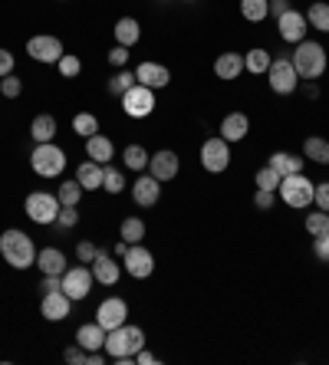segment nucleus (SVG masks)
<instances>
[{
    "mask_svg": "<svg viewBox=\"0 0 329 365\" xmlns=\"http://www.w3.org/2000/svg\"><path fill=\"white\" fill-rule=\"evenodd\" d=\"M0 257H4L14 270H26V267L36 264V247H33V240L26 237L24 230L10 227V230L0 234Z\"/></svg>",
    "mask_w": 329,
    "mask_h": 365,
    "instance_id": "nucleus-1",
    "label": "nucleus"
},
{
    "mask_svg": "<svg viewBox=\"0 0 329 365\" xmlns=\"http://www.w3.org/2000/svg\"><path fill=\"white\" fill-rule=\"evenodd\" d=\"M139 349H145V332L132 323H122L105 332V352L109 359H132Z\"/></svg>",
    "mask_w": 329,
    "mask_h": 365,
    "instance_id": "nucleus-2",
    "label": "nucleus"
},
{
    "mask_svg": "<svg viewBox=\"0 0 329 365\" xmlns=\"http://www.w3.org/2000/svg\"><path fill=\"white\" fill-rule=\"evenodd\" d=\"M290 63H293L300 79H320L323 73H326V50L313 40H300L296 43V53L290 56Z\"/></svg>",
    "mask_w": 329,
    "mask_h": 365,
    "instance_id": "nucleus-3",
    "label": "nucleus"
},
{
    "mask_svg": "<svg viewBox=\"0 0 329 365\" xmlns=\"http://www.w3.org/2000/svg\"><path fill=\"white\" fill-rule=\"evenodd\" d=\"M30 168H33L40 178H60V171L66 168V152L53 142L36 145L33 155H30Z\"/></svg>",
    "mask_w": 329,
    "mask_h": 365,
    "instance_id": "nucleus-4",
    "label": "nucleus"
},
{
    "mask_svg": "<svg viewBox=\"0 0 329 365\" xmlns=\"http://www.w3.org/2000/svg\"><path fill=\"white\" fill-rule=\"evenodd\" d=\"M280 195H283V201L290 207H310L313 195H316V185L306 178L303 171L300 175H286V178H280Z\"/></svg>",
    "mask_w": 329,
    "mask_h": 365,
    "instance_id": "nucleus-5",
    "label": "nucleus"
},
{
    "mask_svg": "<svg viewBox=\"0 0 329 365\" xmlns=\"http://www.w3.org/2000/svg\"><path fill=\"white\" fill-rule=\"evenodd\" d=\"M26 217L36 224H56V214H60V197L56 195H46V191H33V195L26 197Z\"/></svg>",
    "mask_w": 329,
    "mask_h": 365,
    "instance_id": "nucleus-6",
    "label": "nucleus"
},
{
    "mask_svg": "<svg viewBox=\"0 0 329 365\" xmlns=\"http://www.w3.org/2000/svg\"><path fill=\"white\" fill-rule=\"evenodd\" d=\"M267 76H270V89H273L277 96H290V93H296V86H300V76H296L293 63L286 60V56L270 60Z\"/></svg>",
    "mask_w": 329,
    "mask_h": 365,
    "instance_id": "nucleus-7",
    "label": "nucleus"
},
{
    "mask_svg": "<svg viewBox=\"0 0 329 365\" xmlns=\"http://www.w3.org/2000/svg\"><path fill=\"white\" fill-rule=\"evenodd\" d=\"M122 109H125V115H132V119H145V115H152V112H155V89L135 83L129 93L122 96Z\"/></svg>",
    "mask_w": 329,
    "mask_h": 365,
    "instance_id": "nucleus-8",
    "label": "nucleus"
},
{
    "mask_svg": "<svg viewBox=\"0 0 329 365\" xmlns=\"http://www.w3.org/2000/svg\"><path fill=\"white\" fill-rule=\"evenodd\" d=\"M201 165H204V171H211V175L227 171V165H231V142H224L221 135L208 138V142L201 145Z\"/></svg>",
    "mask_w": 329,
    "mask_h": 365,
    "instance_id": "nucleus-9",
    "label": "nucleus"
},
{
    "mask_svg": "<svg viewBox=\"0 0 329 365\" xmlns=\"http://www.w3.org/2000/svg\"><path fill=\"white\" fill-rule=\"evenodd\" d=\"M26 53H30V60H36V63H60L63 60V43H60V36L36 34L26 40Z\"/></svg>",
    "mask_w": 329,
    "mask_h": 365,
    "instance_id": "nucleus-10",
    "label": "nucleus"
},
{
    "mask_svg": "<svg viewBox=\"0 0 329 365\" xmlns=\"http://www.w3.org/2000/svg\"><path fill=\"white\" fill-rule=\"evenodd\" d=\"M93 270H86V267H70V270L63 273V293L70 299H86L89 293H93Z\"/></svg>",
    "mask_w": 329,
    "mask_h": 365,
    "instance_id": "nucleus-11",
    "label": "nucleus"
},
{
    "mask_svg": "<svg viewBox=\"0 0 329 365\" xmlns=\"http://www.w3.org/2000/svg\"><path fill=\"white\" fill-rule=\"evenodd\" d=\"M122 260H125V273L135 277V280H145V277L155 273V257L148 254L142 244H129V250H125Z\"/></svg>",
    "mask_w": 329,
    "mask_h": 365,
    "instance_id": "nucleus-12",
    "label": "nucleus"
},
{
    "mask_svg": "<svg viewBox=\"0 0 329 365\" xmlns=\"http://www.w3.org/2000/svg\"><path fill=\"white\" fill-rule=\"evenodd\" d=\"M125 316H129V303H125L122 297H109V299L99 303V309H95V323L109 332V329H115V326L125 323Z\"/></svg>",
    "mask_w": 329,
    "mask_h": 365,
    "instance_id": "nucleus-13",
    "label": "nucleus"
},
{
    "mask_svg": "<svg viewBox=\"0 0 329 365\" xmlns=\"http://www.w3.org/2000/svg\"><path fill=\"white\" fill-rule=\"evenodd\" d=\"M73 309V299L63 293V289H53V293H43V299H40V313H43V319H50V323H63L66 316H70Z\"/></svg>",
    "mask_w": 329,
    "mask_h": 365,
    "instance_id": "nucleus-14",
    "label": "nucleus"
},
{
    "mask_svg": "<svg viewBox=\"0 0 329 365\" xmlns=\"http://www.w3.org/2000/svg\"><path fill=\"white\" fill-rule=\"evenodd\" d=\"M277 26H280V36H283L286 43H300L306 40V30H310V24H306V14H300V10H286L283 17H277Z\"/></svg>",
    "mask_w": 329,
    "mask_h": 365,
    "instance_id": "nucleus-15",
    "label": "nucleus"
},
{
    "mask_svg": "<svg viewBox=\"0 0 329 365\" xmlns=\"http://www.w3.org/2000/svg\"><path fill=\"white\" fill-rule=\"evenodd\" d=\"M148 175H152V178H158L162 185H164V181H172L174 175H178V155H174L172 148L155 152L152 158H148Z\"/></svg>",
    "mask_w": 329,
    "mask_h": 365,
    "instance_id": "nucleus-16",
    "label": "nucleus"
},
{
    "mask_svg": "<svg viewBox=\"0 0 329 365\" xmlns=\"http://www.w3.org/2000/svg\"><path fill=\"white\" fill-rule=\"evenodd\" d=\"M135 79H139L142 86H148V89H164V86L172 83V73H168V66H162V63H139Z\"/></svg>",
    "mask_w": 329,
    "mask_h": 365,
    "instance_id": "nucleus-17",
    "label": "nucleus"
},
{
    "mask_svg": "<svg viewBox=\"0 0 329 365\" xmlns=\"http://www.w3.org/2000/svg\"><path fill=\"white\" fill-rule=\"evenodd\" d=\"M158 195H162V181L152 178V175H139V181L132 185V197L139 207H152L158 204Z\"/></svg>",
    "mask_w": 329,
    "mask_h": 365,
    "instance_id": "nucleus-18",
    "label": "nucleus"
},
{
    "mask_svg": "<svg viewBox=\"0 0 329 365\" xmlns=\"http://www.w3.org/2000/svg\"><path fill=\"white\" fill-rule=\"evenodd\" d=\"M119 264H113V257L105 254L103 247L95 250V260H93V277L95 283H103V287H115V280H119Z\"/></svg>",
    "mask_w": 329,
    "mask_h": 365,
    "instance_id": "nucleus-19",
    "label": "nucleus"
},
{
    "mask_svg": "<svg viewBox=\"0 0 329 365\" xmlns=\"http://www.w3.org/2000/svg\"><path fill=\"white\" fill-rule=\"evenodd\" d=\"M247 132H251V119H247L244 112H231V115H224V122H221V138H224V142H241Z\"/></svg>",
    "mask_w": 329,
    "mask_h": 365,
    "instance_id": "nucleus-20",
    "label": "nucleus"
},
{
    "mask_svg": "<svg viewBox=\"0 0 329 365\" xmlns=\"http://www.w3.org/2000/svg\"><path fill=\"white\" fill-rule=\"evenodd\" d=\"M244 73V56L241 53H221L214 60V76L224 79V83H231V79H237Z\"/></svg>",
    "mask_w": 329,
    "mask_h": 365,
    "instance_id": "nucleus-21",
    "label": "nucleus"
},
{
    "mask_svg": "<svg viewBox=\"0 0 329 365\" xmlns=\"http://www.w3.org/2000/svg\"><path fill=\"white\" fill-rule=\"evenodd\" d=\"M36 267L43 273H53V277H63L66 273V257L56 247H43V250H36Z\"/></svg>",
    "mask_w": 329,
    "mask_h": 365,
    "instance_id": "nucleus-22",
    "label": "nucleus"
},
{
    "mask_svg": "<svg viewBox=\"0 0 329 365\" xmlns=\"http://www.w3.org/2000/svg\"><path fill=\"white\" fill-rule=\"evenodd\" d=\"M86 155L93 158V162H99V165H109L113 162V155H115V145H113V138H105V135H89L86 138Z\"/></svg>",
    "mask_w": 329,
    "mask_h": 365,
    "instance_id": "nucleus-23",
    "label": "nucleus"
},
{
    "mask_svg": "<svg viewBox=\"0 0 329 365\" xmlns=\"http://www.w3.org/2000/svg\"><path fill=\"white\" fill-rule=\"evenodd\" d=\"M76 346H83L86 352H99V349H105V329H103L99 323L79 326V332H76Z\"/></svg>",
    "mask_w": 329,
    "mask_h": 365,
    "instance_id": "nucleus-24",
    "label": "nucleus"
},
{
    "mask_svg": "<svg viewBox=\"0 0 329 365\" xmlns=\"http://www.w3.org/2000/svg\"><path fill=\"white\" fill-rule=\"evenodd\" d=\"M103 175H105V165L93 162V158L76 168V181L83 185V191H95V187H103Z\"/></svg>",
    "mask_w": 329,
    "mask_h": 365,
    "instance_id": "nucleus-25",
    "label": "nucleus"
},
{
    "mask_svg": "<svg viewBox=\"0 0 329 365\" xmlns=\"http://www.w3.org/2000/svg\"><path fill=\"white\" fill-rule=\"evenodd\" d=\"M115 40H119V46H135V43L142 40V26L135 17H122L119 24H115Z\"/></svg>",
    "mask_w": 329,
    "mask_h": 365,
    "instance_id": "nucleus-26",
    "label": "nucleus"
},
{
    "mask_svg": "<svg viewBox=\"0 0 329 365\" xmlns=\"http://www.w3.org/2000/svg\"><path fill=\"white\" fill-rule=\"evenodd\" d=\"M30 135H33V142H36V145L53 142V135H56V119H53L50 112L36 115V119L30 122Z\"/></svg>",
    "mask_w": 329,
    "mask_h": 365,
    "instance_id": "nucleus-27",
    "label": "nucleus"
},
{
    "mask_svg": "<svg viewBox=\"0 0 329 365\" xmlns=\"http://www.w3.org/2000/svg\"><path fill=\"white\" fill-rule=\"evenodd\" d=\"M270 168L277 171L280 178H286V175H300V171H303V158L286 155V152H277V155H270Z\"/></svg>",
    "mask_w": 329,
    "mask_h": 365,
    "instance_id": "nucleus-28",
    "label": "nucleus"
},
{
    "mask_svg": "<svg viewBox=\"0 0 329 365\" xmlns=\"http://www.w3.org/2000/svg\"><path fill=\"white\" fill-rule=\"evenodd\" d=\"M303 155L310 158V162H316V165H329V142L326 138H320V135H310L303 142Z\"/></svg>",
    "mask_w": 329,
    "mask_h": 365,
    "instance_id": "nucleus-29",
    "label": "nucleus"
},
{
    "mask_svg": "<svg viewBox=\"0 0 329 365\" xmlns=\"http://www.w3.org/2000/svg\"><path fill=\"white\" fill-rule=\"evenodd\" d=\"M306 24H310L313 30H323V34H329V4L316 0V4L306 10Z\"/></svg>",
    "mask_w": 329,
    "mask_h": 365,
    "instance_id": "nucleus-30",
    "label": "nucleus"
},
{
    "mask_svg": "<svg viewBox=\"0 0 329 365\" xmlns=\"http://www.w3.org/2000/svg\"><path fill=\"white\" fill-rule=\"evenodd\" d=\"M241 14H244V20L260 24V20H267V14H270V0H241Z\"/></svg>",
    "mask_w": 329,
    "mask_h": 365,
    "instance_id": "nucleus-31",
    "label": "nucleus"
},
{
    "mask_svg": "<svg viewBox=\"0 0 329 365\" xmlns=\"http://www.w3.org/2000/svg\"><path fill=\"white\" fill-rule=\"evenodd\" d=\"M119 234L125 244H142V237H145V221H142V217H125Z\"/></svg>",
    "mask_w": 329,
    "mask_h": 365,
    "instance_id": "nucleus-32",
    "label": "nucleus"
},
{
    "mask_svg": "<svg viewBox=\"0 0 329 365\" xmlns=\"http://www.w3.org/2000/svg\"><path fill=\"white\" fill-rule=\"evenodd\" d=\"M244 69H247V73H254V76H260V73H267L270 69V53L267 50H251L247 53V56H244Z\"/></svg>",
    "mask_w": 329,
    "mask_h": 365,
    "instance_id": "nucleus-33",
    "label": "nucleus"
},
{
    "mask_svg": "<svg viewBox=\"0 0 329 365\" xmlns=\"http://www.w3.org/2000/svg\"><path fill=\"white\" fill-rule=\"evenodd\" d=\"M306 230H310L313 237H326L329 234V211H313L306 214Z\"/></svg>",
    "mask_w": 329,
    "mask_h": 365,
    "instance_id": "nucleus-34",
    "label": "nucleus"
},
{
    "mask_svg": "<svg viewBox=\"0 0 329 365\" xmlns=\"http://www.w3.org/2000/svg\"><path fill=\"white\" fill-rule=\"evenodd\" d=\"M73 132H76V135H83V138L95 135V132H99V119H95L93 112H79L76 119H73Z\"/></svg>",
    "mask_w": 329,
    "mask_h": 365,
    "instance_id": "nucleus-35",
    "label": "nucleus"
},
{
    "mask_svg": "<svg viewBox=\"0 0 329 365\" xmlns=\"http://www.w3.org/2000/svg\"><path fill=\"white\" fill-rule=\"evenodd\" d=\"M122 158H125V165H129L132 171H142V168H148V158H152V155H148L142 145H129V148L122 152Z\"/></svg>",
    "mask_w": 329,
    "mask_h": 365,
    "instance_id": "nucleus-36",
    "label": "nucleus"
},
{
    "mask_svg": "<svg viewBox=\"0 0 329 365\" xmlns=\"http://www.w3.org/2000/svg\"><path fill=\"white\" fill-rule=\"evenodd\" d=\"M135 83H139V79H135V73H129V69H122V73H115V76L109 79V93H113V96H125Z\"/></svg>",
    "mask_w": 329,
    "mask_h": 365,
    "instance_id": "nucleus-37",
    "label": "nucleus"
},
{
    "mask_svg": "<svg viewBox=\"0 0 329 365\" xmlns=\"http://www.w3.org/2000/svg\"><path fill=\"white\" fill-rule=\"evenodd\" d=\"M79 197H83V185H79V181H63L60 185V204L63 207H76Z\"/></svg>",
    "mask_w": 329,
    "mask_h": 365,
    "instance_id": "nucleus-38",
    "label": "nucleus"
},
{
    "mask_svg": "<svg viewBox=\"0 0 329 365\" xmlns=\"http://www.w3.org/2000/svg\"><path fill=\"white\" fill-rule=\"evenodd\" d=\"M254 181H257V187H263V191H277V187H280V175L270 168V165H267V168H260Z\"/></svg>",
    "mask_w": 329,
    "mask_h": 365,
    "instance_id": "nucleus-39",
    "label": "nucleus"
},
{
    "mask_svg": "<svg viewBox=\"0 0 329 365\" xmlns=\"http://www.w3.org/2000/svg\"><path fill=\"white\" fill-rule=\"evenodd\" d=\"M103 187L109 191V195H119L122 187H125V178H122V171H119V168H105V175H103Z\"/></svg>",
    "mask_w": 329,
    "mask_h": 365,
    "instance_id": "nucleus-40",
    "label": "nucleus"
},
{
    "mask_svg": "<svg viewBox=\"0 0 329 365\" xmlns=\"http://www.w3.org/2000/svg\"><path fill=\"white\" fill-rule=\"evenodd\" d=\"M0 93L7 96V99H17V96L24 93V83H20V79L14 76V73H10V76L0 79Z\"/></svg>",
    "mask_w": 329,
    "mask_h": 365,
    "instance_id": "nucleus-41",
    "label": "nucleus"
},
{
    "mask_svg": "<svg viewBox=\"0 0 329 365\" xmlns=\"http://www.w3.org/2000/svg\"><path fill=\"white\" fill-rule=\"evenodd\" d=\"M56 224H60V227H76L79 224V211L76 207H60V214H56Z\"/></svg>",
    "mask_w": 329,
    "mask_h": 365,
    "instance_id": "nucleus-42",
    "label": "nucleus"
},
{
    "mask_svg": "<svg viewBox=\"0 0 329 365\" xmlns=\"http://www.w3.org/2000/svg\"><path fill=\"white\" fill-rule=\"evenodd\" d=\"M254 204H257V211H273L277 197H273V191H263V187H257V195H254Z\"/></svg>",
    "mask_w": 329,
    "mask_h": 365,
    "instance_id": "nucleus-43",
    "label": "nucleus"
},
{
    "mask_svg": "<svg viewBox=\"0 0 329 365\" xmlns=\"http://www.w3.org/2000/svg\"><path fill=\"white\" fill-rule=\"evenodd\" d=\"M63 359H66V362L70 365H89V352L83 346H73V349H66V352H63Z\"/></svg>",
    "mask_w": 329,
    "mask_h": 365,
    "instance_id": "nucleus-44",
    "label": "nucleus"
},
{
    "mask_svg": "<svg viewBox=\"0 0 329 365\" xmlns=\"http://www.w3.org/2000/svg\"><path fill=\"white\" fill-rule=\"evenodd\" d=\"M60 73H63L66 79L79 76V60H76V56H70V53H63V60H60Z\"/></svg>",
    "mask_w": 329,
    "mask_h": 365,
    "instance_id": "nucleus-45",
    "label": "nucleus"
},
{
    "mask_svg": "<svg viewBox=\"0 0 329 365\" xmlns=\"http://www.w3.org/2000/svg\"><path fill=\"white\" fill-rule=\"evenodd\" d=\"M95 250H99L95 244H89V240H79V247H76L79 264H93V260H95Z\"/></svg>",
    "mask_w": 329,
    "mask_h": 365,
    "instance_id": "nucleus-46",
    "label": "nucleus"
},
{
    "mask_svg": "<svg viewBox=\"0 0 329 365\" xmlns=\"http://www.w3.org/2000/svg\"><path fill=\"white\" fill-rule=\"evenodd\" d=\"M313 254H316V260L329 264V234L326 237H313Z\"/></svg>",
    "mask_w": 329,
    "mask_h": 365,
    "instance_id": "nucleus-47",
    "label": "nucleus"
},
{
    "mask_svg": "<svg viewBox=\"0 0 329 365\" xmlns=\"http://www.w3.org/2000/svg\"><path fill=\"white\" fill-rule=\"evenodd\" d=\"M313 204H316L320 211H329V181L316 185V195H313Z\"/></svg>",
    "mask_w": 329,
    "mask_h": 365,
    "instance_id": "nucleus-48",
    "label": "nucleus"
},
{
    "mask_svg": "<svg viewBox=\"0 0 329 365\" xmlns=\"http://www.w3.org/2000/svg\"><path fill=\"white\" fill-rule=\"evenodd\" d=\"M53 289H63V277H53V273H43L40 293H53Z\"/></svg>",
    "mask_w": 329,
    "mask_h": 365,
    "instance_id": "nucleus-49",
    "label": "nucleus"
},
{
    "mask_svg": "<svg viewBox=\"0 0 329 365\" xmlns=\"http://www.w3.org/2000/svg\"><path fill=\"white\" fill-rule=\"evenodd\" d=\"M14 73V53L10 50H0V79Z\"/></svg>",
    "mask_w": 329,
    "mask_h": 365,
    "instance_id": "nucleus-50",
    "label": "nucleus"
},
{
    "mask_svg": "<svg viewBox=\"0 0 329 365\" xmlns=\"http://www.w3.org/2000/svg\"><path fill=\"white\" fill-rule=\"evenodd\" d=\"M125 60H129V46H115V50L109 53V63H113V66H125Z\"/></svg>",
    "mask_w": 329,
    "mask_h": 365,
    "instance_id": "nucleus-51",
    "label": "nucleus"
},
{
    "mask_svg": "<svg viewBox=\"0 0 329 365\" xmlns=\"http://www.w3.org/2000/svg\"><path fill=\"white\" fill-rule=\"evenodd\" d=\"M286 10H290V0H270V14L273 17H283Z\"/></svg>",
    "mask_w": 329,
    "mask_h": 365,
    "instance_id": "nucleus-52",
    "label": "nucleus"
},
{
    "mask_svg": "<svg viewBox=\"0 0 329 365\" xmlns=\"http://www.w3.org/2000/svg\"><path fill=\"white\" fill-rule=\"evenodd\" d=\"M135 362H139V365H155L158 359L152 356V352H145V349H139V352H135Z\"/></svg>",
    "mask_w": 329,
    "mask_h": 365,
    "instance_id": "nucleus-53",
    "label": "nucleus"
},
{
    "mask_svg": "<svg viewBox=\"0 0 329 365\" xmlns=\"http://www.w3.org/2000/svg\"><path fill=\"white\" fill-rule=\"evenodd\" d=\"M303 93L310 96V99H316V96H320V89H316V83H313V79H306V86H303Z\"/></svg>",
    "mask_w": 329,
    "mask_h": 365,
    "instance_id": "nucleus-54",
    "label": "nucleus"
},
{
    "mask_svg": "<svg viewBox=\"0 0 329 365\" xmlns=\"http://www.w3.org/2000/svg\"><path fill=\"white\" fill-rule=\"evenodd\" d=\"M125 250H129V244H125V240H119V244H115V257H125Z\"/></svg>",
    "mask_w": 329,
    "mask_h": 365,
    "instance_id": "nucleus-55",
    "label": "nucleus"
},
{
    "mask_svg": "<svg viewBox=\"0 0 329 365\" xmlns=\"http://www.w3.org/2000/svg\"><path fill=\"white\" fill-rule=\"evenodd\" d=\"M188 4H191V0H188Z\"/></svg>",
    "mask_w": 329,
    "mask_h": 365,
    "instance_id": "nucleus-56",
    "label": "nucleus"
}]
</instances>
